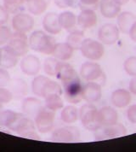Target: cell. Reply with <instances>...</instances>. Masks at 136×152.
<instances>
[{
	"label": "cell",
	"instance_id": "6da1fadb",
	"mask_svg": "<svg viewBox=\"0 0 136 152\" xmlns=\"http://www.w3.org/2000/svg\"><path fill=\"white\" fill-rule=\"evenodd\" d=\"M56 42L51 35L40 30L33 32L29 38V47L34 51L45 55L53 53Z\"/></svg>",
	"mask_w": 136,
	"mask_h": 152
},
{
	"label": "cell",
	"instance_id": "7a4b0ae2",
	"mask_svg": "<svg viewBox=\"0 0 136 152\" xmlns=\"http://www.w3.org/2000/svg\"><path fill=\"white\" fill-rule=\"evenodd\" d=\"M79 118L83 127L88 131L95 132L101 127L98 110L94 104L88 103L82 105L79 110Z\"/></svg>",
	"mask_w": 136,
	"mask_h": 152
},
{
	"label": "cell",
	"instance_id": "3957f363",
	"mask_svg": "<svg viewBox=\"0 0 136 152\" xmlns=\"http://www.w3.org/2000/svg\"><path fill=\"white\" fill-rule=\"evenodd\" d=\"M82 55L89 61H98L105 54L104 45L99 40L84 39L80 47Z\"/></svg>",
	"mask_w": 136,
	"mask_h": 152
},
{
	"label": "cell",
	"instance_id": "277c9868",
	"mask_svg": "<svg viewBox=\"0 0 136 152\" xmlns=\"http://www.w3.org/2000/svg\"><path fill=\"white\" fill-rule=\"evenodd\" d=\"M54 111L45 108H41L35 115V126L42 133H47L54 128Z\"/></svg>",
	"mask_w": 136,
	"mask_h": 152
},
{
	"label": "cell",
	"instance_id": "5b68a950",
	"mask_svg": "<svg viewBox=\"0 0 136 152\" xmlns=\"http://www.w3.org/2000/svg\"><path fill=\"white\" fill-rule=\"evenodd\" d=\"M63 87L65 97L69 103L72 104H79L83 99V86L81 83L80 78H77L63 84Z\"/></svg>",
	"mask_w": 136,
	"mask_h": 152
},
{
	"label": "cell",
	"instance_id": "8992f818",
	"mask_svg": "<svg viewBox=\"0 0 136 152\" xmlns=\"http://www.w3.org/2000/svg\"><path fill=\"white\" fill-rule=\"evenodd\" d=\"M7 46L17 56L20 57L25 56L29 50V42L27 34L25 33L14 31L7 43Z\"/></svg>",
	"mask_w": 136,
	"mask_h": 152
},
{
	"label": "cell",
	"instance_id": "52a82bcc",
	"mask_svg": "<svg viewBox=\"0 0 136 152\" xmlns=\"http://www.w3.org/2000/svg\"><path fill=\"white\" fill-rule=\"evenodd\" d=\"M80 132L74 126H63L55 129L51 140L56 143H76L79 140Z\"/></svg>",
	"mask_w": 136,
	"mask_h": 152
},
{
	"label": "cell",
	"instance_id": "ba28073f",
	"mask_svg": "<svg viewBox=\"0 0 136 152\" xmlns=\"http://www.w3.org/2000/svg\"><path fill=\"white\" fill-rule=\"evenodd\" d=\"M126 134H127L126 127L121 123L116 122L111 126H101L100 129L95 131V138L96 140H106V139L123 137Z\"/></svg>",
	"mask_w": 136,
	"mask_h": 152
},
{
	"label": "cell",
	"instance_id": "9c48e42d",
	"mask_svg": "<svg viewBox=\"0 0 136 152\" xmlns=\"http://www.w3.org/2000/svg\"><path fill=\"white\" fill-rule=\"evenodd\" d=\"M120 30L118 27L112 23H106L98 30V39L103 45H114L118 41Z\"/></svg>",
	"mask_w": 136,
	"mask_h": 152
},
{
	"label": "cell",
	"instance_id": "30bf717a",
	"mask_svg": "<svg viewBox=\"0 0 136 152\" xmlns=\"http://www.w3.org/2000/svg\"><path fill=\"white\" fill-rule=\"evenodd\" d=\"M12 27L16 32L27 34L34 27V19L31 15L19 12L14 14L12 19Z\"/></svg>",
	"mask_w": 136,
	"mask_h": 152
},
{
	"label": "cell",
	"instance_id": "8fae6325",
	"mask_svg": "<svg viewBox=\"0 0 136 152\" xmlns=\"http://www.w3.org/2000/svg\"><path fill=\"white\" fill-rule=\"evenodd\" d=\"M103 75L101 66L94 62H85L82 64L80 69V75L87 81H95Z\"/></svg>",
	"mask_w": 136,
	"mask_h": 152
},
{
	"label": "cell",
	"instance_id": "7c38bea8",
	"mask_svg": "<svg viewBox=\"0 0 136 152\" xmlns=\"http://www.w3.org/2000/svg\"><path fill=\"white\" fill-rule=\"evenodd\" d=\"M35 129H36V126L33 121L31 119L22 115L12 127L11 130H14L16 133L21 136L30 137V138L33 136V138H38L37 137L38 135L35 132Z\"/></svg>",
	"mask_w": 136,
	"mask_h": 152
},
{
	"label": "cell",
	"instance_id": "4fadbf2b",
	"mask_svg": "<svg viewBox=\"0 0 136 152\" xmlns=\"http://www.w3.org/2000/svg\"><path fill=\"white\" fill-rule=\"evenodd\" d=\"M82 97L86 102L90 104L99 102L102 97L101 86L95 81H88L83 86Z\"/></svg>",
	"mask_w": 136,
	"mask_h": 152
},
{
	"label": "cell",
	"instance_id": "5bb4252c",
	"mask_svg": "<svg viewBox=\"0 0 136 152\" xmlns=\"http://www.w3.org/2000/svg\"><path fill=\"white\" fill-rule=\"evenodd\" d=\"M101 14L108 19L116 18L121 12L122 6L116 2V0H100L99 4Z\"/></svg>",
	"mask_w": 136,
	"mask_h": 152
},
{
	"label": "cell",
	"instance_id": "9a60e30c",
	"mask_svg": "<svg viewBox=\"0 0 136 152\" xmlns=\"http://www.w3.org/2000/svg\"><path fill=\"white\" fill-rule=\"evenodd\" d=\"M98 17L95 10L84 9L82 10L79 15L77 16V24L82 29H89L97 24Z\"/></svg>",
	"mask_w": 136,
	"mask_h": 152
},
{
	"label": "cell",
	"instance_id": "2e32d148",
	"mask_svg": "<svg viewBox=\"0 0 136 152\" xmlns=\"http://www.w3.org/2000/svg\"><path fill=\"white\" fill-rule=\"evenodd\" d=\"M41 68L39 59L34 55H27L24 56L20 62V69L27 75L33 76L38 74Z\"/></svg>",
	"mask_w": 136,
	"mask_h": 152
},
{
	"label": "cell",
	"instance_id": "e0dca14e",
	"mask_svg": "<svg viewBox=\"0 0 136 152\" xmlns=\"http://www.w3.org/2000/svg\"><path fill=\"white\" fill-rule=\"evenodd\" d=\"M131 92L124 88H118L115 90L111 96V101L113 106L118 109H123L129 106L131 103Z\"/></svg>",
	"mask_w": 136,
	"mask_h": 152
},
{
	"label": "cell",
	"instance_id": "ac0fdd59",
	"mask_svg": "<svg viewBox=\"0 0 136 152\" xmlns=\"http://www.w3.org/2000/svg\"><path fill=\"white\" fill-rule=\"evenodd\" d=\"M99 121L101 126L115 124L118 121V113L111 106H104L98 110Z\"/></svg>",
	"mask_w": 136,
	"mask_h": 152
},
{
	"label": "cell",
	"instance_id": "d6986e66",
	"mask_svg": "<svg viewBox=\"0 0 136 152\" xmlns=\"http://www.w3.org/2000/svg\"><path fill=\"white\" fill-rule=\"evenodd\" d=\"M43 27L49 34H60L62 28L59 22V15L54 12L47 13L43 19Z\"/></svg>",
	"mask_w": 136,
	"mask_h": 152
},
{
	"label": "cell",
	"instance_id": "ffe728a7",
	"mask_svg": "<svg viewBox=\"0 0 136 152\" xmlns=\"http://www.w3.org/2000/svg\"><path fill=\"white\" fill-rule=\"evenodd\" d=\"M136 21V16L130 11L120 12L116 16V24L120 32L122 34H128L133 24Z\"/></svg>",
	"mask_w": 136,
	"mask_h": 152
},
{
	"label": "cell",
	"instance_id": "44dd1931",
	"mask_svg": "<svg viewBox=\"0 0 136 152\" xmlns=\"http://www.w3.org/2000/svg\"><path fill=\"white\" fill-rule=\"evenodd\" d=\"M55 76L57 77L58 80H61L62 85L72 80L79 78L77 73L76 72V70L73 69V67L72 65L63 62H61L60 63L59 69H58L57 74Z\"/></svg>",
	"mask_w": 136,
	"mask_h": 152
},
{
	"label": "cell",
	"instance_id": "7402d4cb",
	"mask_svg": "<svg viewBox=\"0 0 136 152\" xmlns=\"http://www.w3.org/2000/svg\"><path fill=\"white\" fill-rule=\"evenodd\" d=\"M73 51H74L73 48L70 45H68L67 42L59 43L55 45L52 55L54 56V58L58 59L59 61L65 62L72 58L73 55Z\"/></svg>",
	"mask_w": 136,
	"mask_h": 152
},
{
	"label": "cell",
	"instance_id": "603a6c76",
	"mask_svg": "<svg viewBox=\"0 0 136 152\" xmlns=\"http://www.w3.org/2000/svg\"><path fill=\"white\" fill-rule=\"evenodd\" d=\"M18 57L7 45L1 49L0 65L4 69H12L18 63Z\"/></svg>",
	"mask_w": 136,
	"mask_h": 152
},
{
	"label": "cell",
	"instance_id": "cb8c5ba5",
	"mask_svg": "<svg viewBox=\"0 0 136 152\" xmlns=\"http://www.w3.org/2000/svg\"><path fill=\"white\" fill-rule=\"evenodd\" d=\"M22 116L21 114L12 110H4L0 113V125L12 129L18 120Z\"/></svg>",
	"mask_w": 136,
	"mask_h": 152
},
{
	"label": "cell",
	"instance_id": "d4e9b609",
	"mask_svg": "<svg viewBox=\"0 0 136 152\" xmlns=\"http://www.w3.org/2000/svg\"><path fill=\"white\" fill-rule=\"evenodd\" d=\"M59 22L62 29L70 31L77 25V15L72 11H64L59 15Z\"/></svg>",
	"mask_w": 136,
	"mask_h": 152
},
{
	"label": "cell",
	"instance_id": "484cf974",
	"mask_svg": "<svg viewBox=\"0 0 136 152\" xmlns=\"http://www.w3.org/2000/svg\"><path fill=\"white\" fill-rule=\"evenodd\" d=\"M79 118V111L72 105H68L62 108L61 113V121L67 124H72L76 122Z\"/></svg>",
	"mask_w": 136,
	"mask_h": 152
},
{
	"label": "cell",
	"instance_id": "4316f807",
	"mask_svg": "<svg viewBox=\"0 0 136 152\" xmlns=\"http://www.w3.org/2000/svg\"><path fill=\"white\" fill-rule=\"evenodd\" d=\"M41 108L40 101L35 97H27L22 103V110L27 115H36Z\"/></svg>",
	"mask_w": 136,
	"mask_h": 152
},
{
	"label": "cell",
	"instance_id": "83f0119b",
	"mask_svg": "<svg viewBox=\"0 0 136 152\" xmlns=\"http://www.w3.org/2000/svg\"><path fill=\"white\" fill-rule=\"evenodd\" d=\"M27 7L31 14L39 15L47 10L48 2L46 0H28Z\"/></svg>",
	"mask_w": 136,
	"mask_h": 152
},
{
	"label": "cell",
	"instance_id": "f1b7e54d",
	"mask_svg": "<svg viewBox=\"0 0 136 152\" xmlns=\"http://www.w3.org/2000/svg\"><path fill=\"white\" fill-rule=\"evenodd\" d=\"M84 39V33L82 30L72 31L67 38V43L70 45L73 50H80L82 43Z\"/></svg>",
	"mask_w": 136,
	"mask_h": 152
},
{
	"label": "cell",
	"instance_id": "f546056e",
	"mask_svg": "<svg viewBox=\"0 0 136 152\" xmlns=\"http://www.w3.org/2000/svg\"><path fill=\"white\" fill-rule=\"evenodd\" d=\"M45 98V107L52 111L59 110L64 107L63 100L59 94H50Z\"/></svg>",
	"mask_w": 136,
	"mask_h": 152
},
{
	"label": "cell",
	"instance_id": "4dcf8cb0",
	"mask_svg": "<svg viewBox=\"0 0 136 152\" xmlns=\"http://www.w3.org/2000/svg\"><path fill=\"white\" fill-rule=\"evenodd\" d=\"M4 6L7 11L10 14H17L22 12L24 9V4L26 3L24 0H3Z\"/></svg>",
	"mask_w": 136,
	"mask_h": 152
},
{
	"label": "cell",
	"instance_id": "1f68e13d",
	"mask_svg": "<svg viewBox=\"0 0 136 152\" xmlns=\"http://www.w3.org/2000/svg\"><path fill=\"white\" fill-rule=\"evenodd\" d=\"M63 92L61 86L57 83L56 81L51 80H48V81L44 85V87L43 89L42 92V97H45L50 95V94H59L61 95Z\"/></svg>",
	"mask_w": 136,
	"mask_h": 152
},
{
	"label": "cell",
	"instance_id": "d6a6232c",
	"mask_svg": "<svg viewBox=\"0 0 136 152\" xmlns=\"http://www.w3.org/2000/svg\"><path fill=\"white\" fill-rule=\"evenodd\" d=\"M61 61L54 57H49L47 58L43 62V70L45 74L49 76H55L57 74V71L59 69Z\"/></svg>",
	"mask_w": 136,
	"mask_h": 152
},
{
	"label": "cell",
	"instance_id": "836d02e7",
	"mask_svg": "<svg viewBox=\"0 0 136 152\" xmlns=\"http://www.w3.org/2000/svg\"><path fill=\"white\" fill-rule=\"evenodd\" d=\"M48 78L46 76L38 75L37 76L33 81V91L35 95L42 97V92H43V89L44 87V85L48 81Z\"/></svg>",
	"mask_w": 136,
	"mask_h": 152
},
{
	"label": "cell",
	"instance_id": "e575fe53",
	"mask_svg": "<svg viewBox=\"0 0 136 152\" xmlns=\"http://www.w3.org/2000/svg\"><path fill=\"white\" fill-rule=\"evenodd\" d=\"M123 69L129 76H136V56L128 57L123 62Z\"/></svg>",
	"mask_w": 136,
	"mask_h": 152
},
{
	"label": "cell",
	"instance_id": "d590c367",
	"mask_svg": "<svg viewBox=\"0 0 136 152\" xmlns=\"http://www.w3.org/2000/svg\"><path fill=\"white\" fill-rule=\"evenodd\" d=\"M11 31L9 28L4 25H0V45H3L9 42L11 37Z\"/></svg>",
	"mask_w": 136,
	"mask_h": 152
},
{
	"label": "cell",
	"instance_id": "8d00e7d4",
	"mask_svg": "<svg viewBox=\"0 0 136 152\" xmlns=\"http://www.w3.org/2000/svg\"><path fill=\"white\" fill-rule=\"evenodd\" d=\"M100 0H78V4L82 10L84 9H91L95 10L99 6Z\"/></svg>",
	"mask_w": 136,
	"mask_h": 152
},
{
	"label": "cell",
	"instance_id": "74e56055",
	"mask_svg": "<svg viewBox=\"0 0 136 152\" xmlns=\"http://www.w3.org/2000/svg\"><path fill=\"white\" fill-rule=\"evenodd\" d=\"M13 98V93L6 88L0 87V103L1 104H8Z\"/></svg>",
	"mask_w": 136,
	"mask_h": 152
},
{
	"label": "cell",
	"instance_id": "f35d334b",
	"mask_svg": "<svg viewBox=\"0 0 136 152\" xmlns=\"http://www.w3.org/2000/svg\"><path fill=\"white\" fill-rule=\"evenodd\" d=\"M55 5L60 9L75 7L78 4V0H54Z\"/></svg>",
	"mask_w": 136,
	"mask_h": 152
},
{
	"label": "cell",
	"instance_id": "ab89813d",
	"mask_svg": "<svg viewBox=\"0 0 136 152\" xmlns=\"http://www.w3.org/2000/svg\"><path fill=\"white\" fill-rule=\"evenodd\" d=\"M19 82H17V80H14L13 86L14 92L15 93H19L20 95H25L26 91H27V85L24 82V80H18Z\"/></svg>",
	"mask_w": 136,
	"mask_h": 152
},
{
	"label": "cell",
	"instance_id": "60d3db41",
	"mask_svg": "<svg viewBox=\"0 0 136 152\" xmlns=\"http://www.w3.org/2000/svg\"><path fill=\"white\" fill-rule=\"evenodd\" d=\"M10 81V76L5 69L0 68V87L7 86Z\"/></svg>",
	"mask_w": 136,
	"mask_h": 152
},
{
	"label": "cell",
	"instance_id": "b9f144b4",
	"mask_svg": "<svg viewBox=\"0 0 136 152\" xmlns=\"http://www.w3.org/2000/svg\"><path fill=\"white\" fill-rule=\"evenodd\" d=\"M127 119L132 124H136V104L130 105L126 112Z\"/></svg>",
	"mask_w": 136,
	"mask_h": 152
},
{
	"label": "cell",
	"instance_id": "7bdbcfd3",
	"mask_svg": "<svg viewBox=\"0 0 136 152\" xmlns=\"http://www.w3.org/2000/svg\"><path fill=\"white\" fill-rule=\"evenodd\" d=\"M9 12L4 8V6L0 5V25L5 24L9 20Z\"/></svg>",
	"mask_w": 136,
	"mask_h": 152
},
{
	"label": "cell",
	"instance_id": "ee69618b",
	"mask_svg": "<svg viewBox=\"0 0 136 152\" xmlns=\"http://www.w3.org/2000/svg\"><path fill=\"white\" fill-rule=\"evenodd\" d=\"M129 91H130L132 94L136 95V76L132 77V79L130 80V82H129Z\"/></svg>",
	"mask_w": 136,
	"mask_h": 152
},
{
	"label": "cell",
	"instance_id": "f6af8a7d",
	"mask_svg": "<svg viewBox=\"0 0 136 152\" xmlns=\"http://www.w3.org/2000/svg\"><path fill=\"white\" fill-rule=\"evenodd\" d=\"M129 37H130V39L136 43V21L133 24V26L130 28V30H129Z\"/></svg>",
	"mask_w": 136,
	"mask_h": 152
},
{
	"label": "cell",
	"instance_id": "bcb514c9",
	"mask_svg": "<svg viewBox=\"0 0 136 152\" xmlns=\"http://www.w3.org/2000/svg\"><path fill=\"white\" fill-rule=\"evenodd\" d=\"M130 0H116V2L121 5V6H122V5H124V4H128Z\"/></svg>",
	"mask_w": 136,
	"mask_h": 152
},
{
	"label": "cell",
	"instance_id": "7dc6e473",
	"mask_svg": "<svg viewBox=\"0 0 136 152\" xmlns=\"http://www.w3.org/2000/svg\"><path fill=\"white\" fill-rule=\"evenodd\" d=\"M2 108H3V104H1V103H0V110H1V109H2Z\"/></svg>",
	"mask_w": 136,
	"mask_h": 152
},
{
	"label": "cell",
	"instance_id": "c3c4849f",
	"mask_svg": "<svg viewBox=\"0 0 136 152\" xmlns=\"http://www.w3.org/2000/svg\"><path fill=\"white\" fill-rule=\"evenodd\" d=\"M0 62H1V49H0Z\"/></svg>",
	"mask_w": 136,
	"mask_h": 152
},
{
	"label": "cell",
	"instance_id": "681fc988",
	"mask_svg": "<svg viewBox=\"0 0 136 152\" xmlns=\"http://www.w3.org/2000/svg\"><path fill=\"white\" fill-rule=\"evenodd\" d=\"M24 1H25V2H26V3H27V1H28V0H24Z\"/></svg>",
	"mask_w": 136,
	"mask_h": 152
},
{
	"label": "cell",
	"instance_id": "f907efd6",
	"mask_svg": "<svg viewBox=\"0 0 136 152\" xmlns=\"http://www.w3.org/2000/svg\"></svg>",
	"mask_w": 136,
	"mask_h": 152
},
{
	"label": "cell",
	"instance_id": "816d5d0a",
	"mask_svg": "<svg viewBox=\"0 0 136 152\" xmlns=\"http://www.w3.org/2000/svg\"><path fill=\"white\" fill-rule=\"evenodd\" d=\"M135 1H136V0H135Z\"/></svg>",
	"mask_w": 136,
	"mask_h": 152
}]
</instances>
